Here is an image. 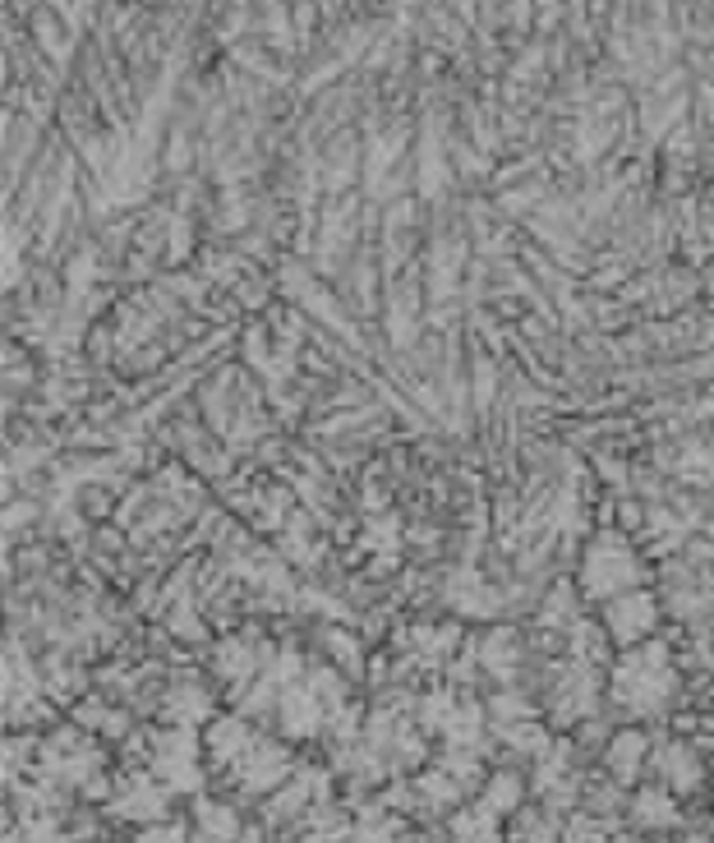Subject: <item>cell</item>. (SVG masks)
<instances>
[{
  "mask_svg": "<svg viewBox=\"0 0 714 843\" xmlns=\"http://www.w3.org/2000/svg\"><path fill=\"white\" fill-rule=\"evenodd\" d=\"M636 581H641V562H636L632 544L617 540V535H600L590 558H585V590L590 595L613 600V595H623V590H632Z\"/></svg>",
  "mask_w": 714,
  "mask_h": 843,
  "instance_id": "2",
  "label": "cell"
},
{
  "mask_svg": "<svg viewBox=\"0 0 714 843\" xmlns=\"http://www.w3.org/2000/svg\"><path fill=\"white\" fill-rule=\"evenodd\" d=\"M673 692H677V678H673L664 645H641L613 669V696L636 714L664 710V701H673Z\"/></svg>",
  "mask_w": 714,
  "mask_h": 843,
  "instance_id": "1",
  "label": "cell"
},
{
  "mask_svg": "<svg viewBox=\"0 0 714 843\" xmlns=\"http://www.w3.org/2000/svg\"><path fill=\"white\" fill-rule=\"evenodd\" d=\"M319 724V705H314V696H286V729L291 733H309Z\"/></svg>",
  "mask_w": 714,
  "mask_h": 843,
  "instance_id": "7",
  "label": "cell"
},
{
  "mask_svg": "<svg viewBox=\"0 0 714 843\" xmlns=\"http://www.w3.org/2000/svg\"><path fill=\"white\" fill-rule=\"evenodd\" d=\"M650 628H655V600H650L645 590L617 595V600L609 604V632H613V641L636 645V641L650 636Z\"/></svg>",
  "mask_w": 714,
  "mask_h": 843,
  "instance_id": "3",
  "label": "cell"
},
{
  "mask_svg": "<svg viewBox=\"0 0 714 843\" xmlns=\"http://www.w3.org/2000/svg\"><path fill=\"white\" fill-rule=\"evenodd\" d=\"M660 770H664V779H668V784H673V789H682V793L701 784V761H696V756H692V752H687V746H682V742H668V746H660Z\"/></svg>",
  "mask_w": 714,
  "mask_h": 843,
  "instance_id": "4",
  "label": "cell"
},
{
  "mask_svg": "<svg viewBox=\"0 0 714 843\" xmlns=\"http://www.w3.org/2000/svg\"><path fill=\"white\" fill-rule=\"evenodd\" d=\"M636 821H645V825L673 821V797L668 793H641L636 797Z\"/></svg>",
  "mask_w": 714,
  "mask_h": 843,
  "instance_id": "8",
  "label": "cell"
},
{
  "mask_svg": "<svg viewBox=\"0 0 714 843\" xmlns=\"http://www.w3.org/2000/svg\"><path fill=\"white\" fill-rule=\"evenodd\" d=\"M212 752L217 756H227V761H240L244 752H250V746H254V737H250V729H244L240 720H217L212 724Z\"/></svg>",
  "mask_w": 714,
  "mask_h": 843,
  "instance_id": "6",
  "label": "cell"
},
{
  "mask_svg": "<svg viewBox=\"0 0 714 843\" xmlns=\"http://www.w3.org/2000/svg\"><path fill=\"white\" fill-rule=\"evenodd\" d=\"M645 752H650V742H645L641 733H617V737H613V752H609V770H613L617 779H632V774L641 770Z\"/></svg>",
  "mask_w": 714,
  "mask_h": 843,
  "instance_id": "5",
  "label": "cell"
}]
</instances>
